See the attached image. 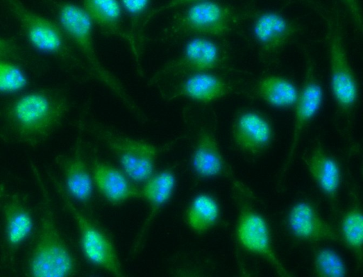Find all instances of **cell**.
Wrapping results in <instances>:
<instances>
[{
	"instance_id": "cell-1",
	"label": "cell",
	"mask_w": 363,
	"mask_h": 277,
	"mask_svg": "<svg viewBox=\"0 0 363 277\" xmlns=\"http://www.w3.org/2000/svg\"><path fill=\"white\" fill-rule=\"evenodd\" d=\"M68 107L67 97L57 90L30 91L9 105L6 125L17 141L35 146L45 141L57 129Z\"/></svg>"
},
{
	"instance_id": "cell-2",
	"label": "cell",
	"mask_w": 363,
	"mask_h": 277,
	"mask_svg": "<svg viewBox=\"0 0 363 277\" xmlns=\"http://www.w3.org/2000/svg\"><path fill=\"white\" fill-rule=\"evenodd\" d=\"M41 191L40 222L28 261L31 277H69L76 271L75 259L57 226L48 192L36 171Z\"/></svg>"
},
{
	"instance_id": "cell-3",
	"label": "cell",
	"mask_w": 363,
	"mask_h": 277,
	"mask_svg": "<svg viewBox=\"0 0 363 277\" xmlns=\"http://www.w3.org/2000/svg\"><path fill=\"white\" fill-rule=\"evenodd\" d=\"M57 23L77 48L94 76L133 113L142 116L140 108L126 89L101 63L93 41V23L82 6L69 1L55 2Z\"/></svg>"
},
{
	"instance_id": "cell-4",
	"label": "cell",
	"mask_w": 363,
	"mask_h": 277,
	"mask_svg": "<svg viewBox=\"0 0 363 277\" xmlns=\"http://www.w3.org/2000/svg\"><path fill=\"white\" fill-rule=\"evenodd\" d=\"M238 12L233 7L213 0L190 5L176 14L167 28L168 37L221 36L238 23Z\"/></svg>"
},
{
	"instance_id": "cell-5",
	"label": "cell",
	"mask_w": 363,
	"mask_h": 277,
	"mask_svg": "<svg viewBox=\"0 0 363 277\" xmlns=\"http://www.w3.org/2000/svg\"><path fill=\"white\" fill-rule=\"evenodd\" d=\"M327 43L331 93L337 110L341 114L348 115L358 102L359 89L348 59L337 19H330L328 23Z\"/></svg>"
},
{
	"instance_id": "cell-6",
	"label": "cell",
	"mask_w": 363,
	"mask_h": 277,
	"mask_svg": "<svg viewBox=\"0 0 363 277\" xmlns=\"http://www.w3.org/2000/svg\"><path fill=\"white\" fill-rule=\"evenodd\" d=\"M95 131L115 156L120 168L135 183H144L155 173L159 155L155 145L106 128L96 127Z\"/></svg>"
},
{
	"instance_id": "cell-7",
	"label": "cell",
	"mask_w": 363,
	"mask_h": 277,
	"mask_svg": "<svg viewBox=\"0 0 363 277\" xmlns=\"http://www.w3.org/2000/svg\"><path fill=\"white\" fill-rule=\"evenodd\" d=\"M56 187L77 227L81 251L86 260L109 274L123 276L121 264L109 237L75 205L60 185Z\"/></svg>"
},
{
	"instance_id": "cell-8",
	"label": "cell",
	"mask_w": 363,
	"mask_h": 277,
	"mask_svg": "<svg viewBox=\"0 0 363 277\" xmlns=\"http://www.w3.org/2000/svg\"><path fill=\"white\" fill-rule=\"evenodd\" d=\"M1 1L13 15L33 47L63 59L72 58L67 37L58 23L33 11L19 0Z\"/></svg>"
},
{
	"instance_id": "cell-9",
	"label": "cell",
	"mask_w": 363,
	"mask_h": 277,
	"mask_svg": "<svg viewBox=\"0 0 363 277\" xmlns=\"http://www.w3.org/2000/svg\"><path fill=\"white\" fill-rule=\"evenodd\" d=\"M235 234L245 250L265 259L281 276H291L275 253L268 223L260 213L251 207H243L238 219Z\"/></svg>"
},
{
	"instance_id": "cell-10",
	"label": "cell",
	"mask_w": 363,
	"mask_h": 277,
	"mask_svg": "<svg viewBox=\"0 0 363 277\" xmlns=\"http://www.w3.org/2000/svg\"><path fill=\"white\" fill-rule=\"evenodd\" d=\"M324 91L311 55L306 53L303 83L294 107V117L291 146L283 171H286L297 147L300 136L308 123L320 110Z\"/></svg>"
},
{
	"instance_id": "cell-11",
	"label": "cell",
	"mask_w": 363,
	"mask_h": 277,
	"mask_svg": "<svg viewBox=\"0 0 363 277\" xmlns=\"http://www.w3.org/2000/svg\"><path fill=\"white\" fill-rule=\"evenodd\" d=\"M220 60V48L213 40L195 36L186 43L179 56L165 64L154 77L157 80L182 74L209 72L218 66Z\"/></svg>"
},
{
	"instance_id": "cell-12",
	"label": "cell",
	"mask_w": 363,
	"mask_h": 277,
	"mask_svg": "<svg viewBox=\"0 0 363 277\" xmlns=\"http://www.w3.org/2000/svg\"><path fill=\"white\" fill-rule=\"evenodd\" d=\"M286 226L291 234L301 241L340 240L338 232L308 201H298L291 207L286 216Z\"/></svg>"
},
{
	"instance_id": "cell-13",
	"label": "cell",
	"mask_w": 363,
	"mask_h": 277,
	"mask_svg": "<svg viewBox=\"0 0 363 277\" xmlns=\"http://www.w3.org/2000/svg\"><path fill=\"white\" fill-rule=\"evenodd\" d=\"M298 27L275 11H262L254 19L253 37L266 55L280 51L296 35Z\"/></svg>"
},
{
	"instance_id": "cell-14",
	"label": "cell",
	"mask_w": 363,
	"mask_h": 277,
	"mask_svg": "<svg viewBox=\"0 0 363 277\" xmlns=\"http://www.w3.org/2000/svg\"><path fill=\"white\" fill-rule=\"evenodd\" d=\"M232 134L237 147L249 154L262 152L273 138L270 122L262 114L252 110H245L237 115Z\"/></svg>"
},
{
	"instance_id": "cell-15",
	"label": "cell",
	"mask_w": 363,
	"mask_h": 277,
	"mask_svg": "<svg viewBox=\"0 0 363 277\" xmlns=\"http://www.w3.org/2000/svg\"><path fill=\"white\" fill-rule=\"evenodd\" d=\"M94 183L101 195L112 205L141 198V190L121 169L105 162L92 165Z\"/></svg>"
},
{
	"instance_id": "cell-16",
	"label": "cell",
	"mask_w": 363,
	"mask_h": 277,
	"mask_svg": "<svg viewBox=\"0 0 363 277\" xmlns=\"http://www.w3.org/2000/svg\"><path fill=\"white\" fill-rule=\"evenodd\" d=\"M143 184L140 188L141 198L147 202L149 210L140 233L135 237L134 252L140 249L156 217L172 197L176 187V177L172 170L167 168L155 173Z\"/></svg>"
},
{
	"instance_id": "cell-17",
	"label": "cell",
	"mask_w": 363,
	"mask_h": 277,
	"mask_svg": "<svg viewBox=\"0 0 363 277\" xmlns=\"http://www.w3.org/2000/svg\"><path fill=\"white\" fill-rule=\"evenodd\" d=\"M4 244L14 254L33 232L34 222L27 204L18 195L10 197L3 207Z\"/></svg>"
},
{
	"instance_id": "cell-18",
	"label": "cell",
	"mask_w": 363,
	"mask_h": 277,
	"mask_svg": "<svg viewBox=\"0 0 363 277\" xmlns=\"http://www.w3.org/2000/svg\"><path fill=\"white\" fill-rule=\"evenodd\" d=\"M82 7L96 24L107 33L124 39L139 64V50L135 37L123 28L122 6L119 0H81Z\"/></svg>"
},
{
	"instance_id": "cell-19",
	"label": "cell",
	"mask_w": 363,
	"mask_h": 277,
	"mask_svg": "<svg viewBox=\"0 0 363 277\" xmlns=\"http://www.w3.org/2000/svg\"><path fill=\"white\" fill-rule=\"evenodd\" d=\"M231 87L221 77L209 72L189 74L175 89L171 99L184 97L208 104L225 97Z\"/></svg>"
},
{
	"instance_id": "cell-20",
	"label": "cell",
	"mask_w": 363,
	"mask_h": 277,
	"mask_svg": "<svg viewBox=\"0 0 363 277\" xmlns=\"http://www.w3.org/2000/svg\"><path fill=\"white\" fill-rule=\"evenodd\" d=\"M191 168L201 178H214L224 175L227 167L214 134L202 129L197 137L191 158Z\"/></svg>"
},
{
	"instance_id": "cell-21",
	"label": "cell",
	"mask_w": 363,
	"mask_h": 277,
	"mask_svg": "<svg viewBox=\"0 0 363 277\" xmlns=\"http://www.w3.org/2000/svg\"><path fill=\"white\" fill-rule=\"evenodd\" d=\"M308 172L322 192L331 201L337 198L342 181L341 169L337 161L322 147L317 146L310 153Z\"/></svg>"
},
{
	"instance_id": "cell-22",
	"label": "cell",
	"mask_w": 363,
	"mask_h": 277,
	"mask_svg": "<svg viewBox=\"0 0 363 277\" xmlns=\"http://www.w3.org/2000/svg\"><path fill=\"white\" fill-rule=\"evenodd\" d=\"M65 192L70 199L86 204L93 194L94 180L91 170L82 155L77 151L63 163Z\"/></svg>"
},
{
	"instance_id": "cell-23",
	"label": "cell",
	"mask_w": 363,
	"mask_h": 277,
	"mask_svg": "<svg viewBox=\"0 0 363 277\" xmlns=\"http://www.w3.org/2000/svg\"><path fill=\"white\" fill-rule=\"evenodd\" d=\"M255 93L271 107L287 109L294 107L298 88L293 81L284 76L267 75L257 82Z\"/></svg>"
},
{
	"instance_id": "cell-24",
	"label": "cell",
	"mask_w": 363,
	"mask_h": 277,
	"mask_svg": "<svg viewBox=\"0 0 363 277\" xmlns=\"http://www.w3.org/2000/svg\"><path fill=\"white\" fill-rule=\"evenodd\" d=\"M220 215L217 200L209 194L201 193L190 202L186 210L185 222L192 231L203 234L218 223Z\"/></svg>"
},
{
	"instance_id": "cell-25",
	"label": "cell",
	"mask_w": 363,
	"mask_h": 277,
	"mask_svg": "<svg viewBox=\"0 0 363 277\" xmlns=\"http://www.w3.org/2000/svg\"><path fill=\"white\" fill-rule=\"evenodd\" d=\"M338 233L340 239L361 261L363 244V214L361 209L352 207L344 213Z\"/></svg>"
},
{
	"instance_id": "cell-26",
	"label": "cell",
	"mask_w": 363,
	"mask_h": 277,
	"mask_svg": "<svg viewBox=\"0 0 363 277\" xmlns=\"http://www.w3.org/2000/svg\"><path fill=\"white\" fill-rule=\"evenodd\" d=\"M313 268L318 277H345L347 266L341 256L329 247L318 249L313 256Z\"/></svg>"
},
{
	"instance_id": "cell-27",
	"label": "cell",
	"mask_w": 363,
	"mask_h": 277,
	"mask_svg": "<svg viewBox=\"0 0 363 277\" xmlns=\"http://www.w3.org/2000/svg\"><path fill=\"white\" fill-rule=\"evenodd\" d=\"M28 84L27 75L22 68L9 59L0 58V93H15Z\"/></svg>"
},
{
	"instance_id": "cell-28",
	"label": "cell",
	"mask_w": 363,
	"mask_h": 277,
	"mask_svg": "<svg viewBox=\"0 0 363 277\" xmlns=\"http://www.w3.org/2000/svg\"><path fill=\"white\" fill-rule=\"evenodd\" d=\"M119 1L122 8L134 22L145 12L150 0H119Z\"/></svg>"
},
{
	"instance_id": "cell-29",
	"label": "cell",
	"mask_w": 363,
	"mask_h": 277,
	"mask_svg": "<svg viewBox=\"0 0 363 277\" xmlns=\"http://www.w3.org/2000/svg\"><path fill=\"white\" fill-rule=\"evenodd\" d=\"M206 1V0H169L167 2L164 4L163 5L157 7L152 10L144 18L143 26L146 25L152 18L156 16L160 13H162L165 11H168L177 7H180L183 6H188L196 2Z\"/></svg>"
},
{
	"instance_id": "cell-30",
	"label": "cell",
	"mask_w": 363,
	"mask_h": 277,
	"mask_svg": "<svg viewBox=\"0 0 363 277\" xmlns=\"http://www.w3.org/2000/svg\"><path fill=\"white\" fill-rule=\"evenodd\" d=\"M18 46L13 42L0 37V58H18Z\"/></svg>"
},
{
	"instance_id": "cell-31",
	"label": "cell",
	"mask_w": 363,
	"mask_h": 277,
	"mask_svg": "<svg viewBox=\"0 0 363 277\" xmlns=\"http://www.w3.org/2000/svg\"><path fill=\"white\" fill-rule=\"evenodd\" d=\"M358 30L362 31V14L358 0H342Z\"/></svg>"
},
{
	"instance_id": "cell-32",
	"label": "cell",
	"mask_w": 363,
	"mask_h": 277,
	"mask_svg": "<svg viewBox=\"0 0 363 277\" xmlns=\"http://www.w3.org/2000/svg\"><path fill=\"white\" fill-rule=\"evenodd\" d=\"M3 192H4L3 188L0 187V200L3 197Z\"/></svg>"
}]
</instances>
